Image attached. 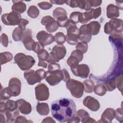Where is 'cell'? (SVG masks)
Wrapping results in <instances>:
<instances>
[{
	"label": "cell",
	"mask_w": 123,
	"mask_h": 123,
	"mask_svg": "<svg viewBox=\"0 0 123 123\" xmlns=\"http://www.w3.org/2000/svg\"><path fill=\"white\" fill-rule=\"evenodd\" d=\"M29 23V21L25 19H22L19 24L18 25V27L20 28L22 30L25 31L26 30V25H28Z\"/></svg>",
	"instance_id": "cell-48"
},
{
	"label": "cell",
	"mask_w": 123,
	"mask_h": 123,
	"mask_svg": "<svg viewBox=\"0 0 123 123\" xmlns=\"http://www.w3.org/2000/svg\"><path fill=\"white\" fill-rule=\"evenodd\" d=\"M106 87L104 84H99L95 86L94 91L95 93L99 96H104L107 92Z\"/></svg>",
	"instance_id": "cell-30"
},
{
	"label": "cell",
	"mask_w": 123,
	"mask_h": 123,
	"mask_svg": "<svg viewBox=\"0 0 123 123\" xmlns=\"http://www.w3.org/2000/svg\"><path fill=\"white\" fill-rule=\"evenodd\" d=\"M88 4H89L91 7H96L99 6L101 5L102 3V0H87Z\"/></svg>",
	"instance_id": "cell-51"
},
{
	"label": "cell",
	"mask_w": 123,
	"mask_h": 123,
	"mask_svg": "<svg viewBox=\"0 0 123 123\" xmlns=\"http://www.w3.org/2000/svg\"><path fill=\"white\" fill-rule=\"evenodd\" d=\"M13 59V55L12 53L10 52H3L0 54V64L2 65L3 64L6 63L10 62Z\"/></svg>",
	"instance_id": "cell-27"
},
{
	"label": "cell",
	"mask_w": 123,
	"mask_h": 123,
	"mask_svg": "<svg viewBox=\"0 0 123 123\" xmlns=\"http://www.w3.org/2000/svg\"><path fill=\"white\" fill-rule=\"evenodd\" d=\"M18 104V108L23 114H28L32 111L31 104L24 99H19L16 101Z\"/></svg>",
	"instance_id": "cell-19"
},
{
	"label": "cell",
	"mask_w": 123,
	"mask_h": 123,
	"mask_svg": "<svg viewBox=\"0 0 123 123\" xmlns=\"http://www.w3.org/2000/svg\"><path fill=\"white\" fill-rule=\"evenodd\" d=\"M45 79L50 86H55L63 80V74L62 70H61L52 72L48 71L46 72Z\"/></svg>",
	"instance_id": "cell-7"
},
{
	"label": "cell",
	"mask_w": 123,
	"mask_h": 123,
	"mask_svg": "<svg viewBox=\"0 0 123 123\" xmlns=\"http://www.w3.org/2000/svg\"><path fill=\"white\" fill-rule=\"evenodd\" d=\"M36 110L40 115L43 116L47 115L49 111V105L47 103L44 102H38L36 106Z\"/></svg>",
	"instance_id": "cell-25"
},
{
	"label": "cell",
	"mask_w": 123,
	"mask_h": 123,
	"mask_svg": "<svg viewBox=\"0 0 123 123\" xmlns=\"http://www.w3.org/2000/svg\"><path fill=\"white\" fill-rule=\"evenodd\" d=\"M44 49V46L39 42H35L33 47V51L37 53L39 51Z\"/></svg>",
	"instance_id": "cell-43"
},
{
	"label": "cell",
	"mask_w": 123,
	"mask_h": 123,
	"mask_svg": "<svg viewBox=\"0 0 123 123\" xmlns=\"http://www.w3.org/2000/svg\"><path fill=\"white\" fill-rule=\"evenodd\" d=\"M116 87H117L119 90L122 92L123 89V75H118L116 76Z\"/></svg>",
	"instance_id": "cell-41"
},
{
	"label": "cell",
	"mask_w": 123,
	"mask_h": 123,
	"mask_svg": "<svg viewBox=\"0 0 123 123\" xmlns=\"http://www.w3.org/2000/svg\"><path fill=\"white\" fill-rule=\"evenodd\" d=\"M75 115L80 119V120L83 123H84V122L90 117L89 113L83 109L78 110Z\"/></svg>",
	"instance_id": "cell-33"
},
{
	"label": "cell",
	"mask_w": 123,
	"mask_h": 123,
	"mask_svg": "<svg viewBox=\"0 0 123 123\" xmlns=\"http://www.w3.org/2000/svg\"><path fill=\"white\" fill-rule=\"evenodd\" d=\"M79 0H65V3L67 5L69 6L72 8H76L78 7L79 6Z\"/></svg>",
	"instance_id": "cell-45"
},
{
	"label": "cell",
	"mask_w": 123,
	"mask_h": 123,
	"mask_svg": "<svg viewBox=\"0 0 123 123\" xmlns=\"http://www.w3.org/2000/svg\"><path fill=\"white\" fill-rule=\"evenodd\" d=\"M80 12H74L71 13L70 16V20L74 22L75 24H77L79 22V17L81 14Z\"/></svg>",
	"instance_id": "cell-40"
},
{
	"label": "cell",
	"mask_w": 123,
	"mask_h": 123,
	"mask_svg": "<svg viewBox=\"0 0 123 123\" xmlns=\"http://www.w3.org/2000/svg\"><path fill=\"white\" fill-rule=\"evenodd\" d=\"M0 101H6L9 99L11 96H10L7 89V87L1 90L0 91Z\"/></svg>",
	"instance_id": "cell-37"
},
{
	"label": "cell",
	"mask_w": 123,
	"mask_h": 123,
	"mask_svg": "<svg viewBox=\"0 0 123 123\" xmlns=\"http://www.w3.org/2000/svg\"><path fill=\"white\" fill-rule=\"evenodd\" d=\"M13 5L12 6V10L16 13L21 14L24 12L26 10V6L22 0H12Z\"/></svg>",
	"instance_id": "cell-21"
},
{
	"label": "cell",
	"mask_w": 123,
	"mask_h": 123,
	"mask_svg": "<svg viewBox=\"0 0 123 123\" xmlns=\"http://www.w3.org/2000/svg\"><path fill=\"white\" fill-rule=\"evenodd\" d=\"M67 29L66 41L68 44L75 45L77 44L79 29L76 27V24L71 20H69L65 25Z\"/></svg>",
	"instance_id": "cell-2"
},
{
	"label": "cell",
	"mask_w": 123,
	"mask_h": 123,
	"mask_svg": "<svg viewBox=\"0 0 123 123\" xmlns=\"http://www.w3.org/2000/svg\"><path fill=\"white\" fill-rule=\"evenodd\" d=\"M28 15L32 18H36L38 17L39 14V10L35 6H30L27 12Z\"/></svg>",
	"instance_id": "cell-32"
},
{
	"label": "cell",
	"mask_w": 123,
	"mask_h": 123,
	"mask_svg": "<svg viewBox=\"0 0 123 123\" xmlns=\"http://www.w3.org/2000/svg\"><path fill=\"white\" fill-rule=\"evenodd\" d=\"M115 116V111L112 108H107L101 116V121L103 123H111Z\"/></svg>",
	"instance_id": "cell-20"
},
{
	"label": "cell",
	"mask_w": 123,
	"mask_h": 123,
	"mask_svg": "<svg viewBox=\"0 0 123 123\" xmlns=\"http://www.w3.org/2000/svg\"><path fill=\"white\" fill-rule=\"evenodd\" d=\"M66 54V49L63 45H56L49 53V57L46 62L49 63L59 62L64 57Z\"/></svg>",
	"instance_id": "cell-6"
},
{
	"label": "cell",
	"mask_w": 123,
	"mask_h": 123,
	"mask_svg": "<svg viewBox=\"0 0 123 123\" xmlns=\"http://www.w3.org/2000/svg\"><path fill=\"white\" fill-rule=\"evenodd\" d=\"M22 42L25 47L28 50H32L35 41L32 38V31L30 29H26L24 32Z\"/></svg>",
	"instance_id": "cell-16"
},
{
	"label": "cell",
	"mask_w": 123,
	"mask_h": 123,
	"mask_svg": "<svg viewBox=\"0 0 123 123\" xmlns=\"http://www.w3.org/2000/svg\"><path fill=\"white\" fill-rule=\"evenodd\" d=\"M78 39L81 41L88 43L91 39V30L88 24H85L80 26Z\"/></svg>",
	"instance_id": "cell-15"
},
{
	"label": "cell",
	"mask_w": 123,
	"mask_h": 123,
	"mask_svg": "<svg viewBox=\"0 0 123 123\" xmlns=\"http://www.w3.org/2000/svg\"><path fill=\"white\" fill-rule=\"evenodd\" d=\"M109 22L112 25L113 30V31L116 33H122L123 20L122 19L117 18H112L109 21Z\"/></svg>",
	"instance_id": "cell-23"
},
{
	"label": "cell",
	"mask_w": 123,
	"mask_h": 123,
	"mask_svg": "<svg viewBox=\"0 0 123 123\" xmlns=\"http://www.w3.org/2000/svg\"><path fill=\"white\" fill-rule=\"evenodd\" d=\"M113 31V28L110 23L107 22L104 25V32L107 34H110Z\"/></svg>",
	"instance_id": "cell-49"
},
{
	"label": "cell",
	"mask_w": 123,
	"mask_h": 123,
	"mask_svg": "<svg viewBox=\"0 0 123 123\" xmlns=\"http://www.w3.org/2000/svg\"><path fill=\"white\" fill-rule=\"evenodd\" d=\"M53 117L61 123L67 122L76 113V105L71 98H62L53 101L50 105Z\"/></svg>",
	"instance_id": "cell-1"
},
{
	"label": "cell",
	"mask_w": 123,
	"mask_h": 123,
	"mask_svg": "<svg viewBox=\"0 0 123 123\" xmlns=\"http://www.w3.org/2000/svg\"><path fill=\"white\" fill-rule=\"evenodd\" d=\"M79 62V60L75 56L72 54H71L70 56L67 60V63L70 67L72 65L78 64Z\"/></svg>",
	"instance_id": "cell-38"
},
{
	"label": "cell",
	"mask_w": 123,
	"mask_h": 123,
	"mask_svg": "<svg viewBox=\"0 0 123 123\" xmlns=\"http://www.w3.org/2000/svg\"><path fill=\"white\" fill-rule=\"evenodd\" d=\"M84 106L93 111H96L100 108V104L98 101L93 97L88 96L83 100Z\"/></svg>",
	"instance_id": "cell-18"
},
{
	"label": "cell",
	"mask_w": 123,
	"mask_h": 123,
	"mask_svg": "<svg viewBox=\"0 0 123 123\" xmlns=\"http://www.w3.org/2000/svg\"><path fill=\"white\" fill-rule=\"evenodd\" d=\"M8 91L11 97H17L21 93V83L17 78H11L9 82L7 87Z\"/></svg>",
	"instance_id": "cell-12"
},
{
	"label": "cell",
	"mask_w": 123,
	"mask_h": 123,
	"mask_svg": "<svg viewBox=\"0 0 123 123\" xmlns=\"http://www.w3.org/2000/svg\"><path fill=\"white\" fill-rule=\"evenodd\" d=\"M1 19L2 23L7 25H18L22 19L20 14L13 12L3 14Z\"/></svg>",
	"instance_id": "cell-8"
},
{
	"label": "cell",
	"mask_w": 123,
	"mask_h": 123,
	"mask_svg": "<svg viewBox=\"0 0 123 123\" xmlns=\"http://www.w3.org/2000/svg\"><path fill=\"white\" fill-rule=\"evenodd\" d=\"M38 7L44 10H47L50 9L52 7V4L50 2H49L47 1H43L39 2L37 4Z\"/></svg>",
	"instance_id": "cell-42"
},
{
	"label": "cell",
	"mask_w": 123,
	"mask_h": 123,
	"mask_svg": "<svg viewBox=\"0 0 123 123\" xmlns=\"http://www.w3.org/2000/svg\"><path fill=\"white\" fill-rule=\"evenodd\" d=\"M107 17L108 18H116L119 16L118 8L113 4H110L107 7Z\"/></svg>",
	"instance_id": "cell-22"
},
{
	"label": "cell",
	"mask_w": 123,
	"mask_h": 123,
	"mask_svg": "<svg viewBox=\"0 0 123 123\" xmlns=\"http://www.w3.org/2000/svg\"><path fill=\"white\" fill-rule=\"evenodd\" d=\"M50 2L51 4H55L57 5H63L65 3V0H50Z\"/></svg>",
	"instance_id": "cell-55"
},
{
	"label": "cell",
	"mask_w": 123,
	"mask_h": 123,
	"mask_svg": "<svg viewBox=\"0 0 123 123\" xmlns=\"http://www.w3.org/2000/svg\"><path fill=\"white\" fill-rule=\"evenodd\" d=\"M37 54L39 61H46L49 57V53L44 49L39 51Z\"/></svg>",
	"instance_id": "cell-36"
},
{
	"label": "cell",
	"mask_w": 123,
	"mask_h": 123,
	"mask_svg": "<svg viewBox=\"0 0 123 123\" xmlns=\"http://www.w3.org/2000/svg\"><path fill=\"white\" fill-rule=\"evenodd\" d=\"M75 48L77 50L80 51L83 54H84L86 53V51H87V49H88L87 43L84 41H81V42H78L77 44H76Z\"/></svg>",
	"instance_id": "cell-35"
},
{
	"label": "cell",
	"mask_w": 123,
	"mask_h": 123,
	"mask_svg": "<svg viewBox=\"0 0 123 123\" xmlns=\"http://www.w3.org/2000/svg\"><path fill=\"white\" fill-rule=\"evenodd\" d=\"M18 109V104L16 101L8 99L6 101L0 102V112L3 113L5 111H14Z\"/></svg>",
	"instance_id": "cell-17"
},
{
	"label": "cell",
	"mask_w": 123,
	"mask_h": 123,
	"mask_svg": "<svg viewBox=\"0 0 123 123\" xmlns=\"http://www.w3.org/2000/svg\"><path fill=\"white\" fill-rule=\"evenodd\" d=\"M14 122L17 123H30V122H33L30 120H27V119L25 116L19 115L16 118Z\"/></svg>",
	"instance_id": "cell-50"
},
{
	"label": "cell",
	"mask_w": 123,
	"mask_h": 123,
	"mask_svg": "<svg viewBox=\"0 0 123 123\" xmlns=\"http://www.w3.org/2000/svg\"><path fill=\"white\" fill-rule=\"evenodd\" d=\"M24 31L22 30L18 27H16L13 31L12 37L15 41H22L24 36Z\"/></svg>",
	"instance_id": "cell-29"
},
{
	"label": "cell",
	"mask_w": 123,
	"mask_h": 123,
	"mask_svg": "<svg viewBox=\"0 0 123 123\" xmlns=\"http://www.w3.org/2000/svg\"><path fill=\"white\" fill-rule=\"evenodd\" d=\"M84 87V91L87 93H90L94 91L95 84L94 82L91 79H87L83 82Z\"/></svg>",
	"instance_id": "cell-28"
},
{
	"label": "cell",
	"mask_w": 123,
	"mask_h": 123,
	"mask_svg": "<svg viewBox=\"0 0 123 123\" xmlns=\"http://www.w3.org/2000/svg\"><path fill=\"white\" fill-rule=\"evenodd\" d=\"M53 16L56 19L58 25L61 27H65L69 19L66 10L62 7H57L53 11Z\"/></svg>",
	"instance_id": "cell-9"
},
{
	"label": "cell",
	"mask_w": 123,
	"mask_h": 123,
	"mask_svg": "<svg viewBox=\"0 0 123 123\" xmlns=\"http://www.w3.org/2000/svg\"><path fill=\"white\" fill-rule=\"evenodd\" d=\"M41 24L45 26L46 30L49 33L56 31L59 26L57 21L50 16L43 17L41 20Z\"/></svg>",
	"instance_id": "cell-13"
},
{
	"label": "cell",
	"mask_w": 123,
	"mask_h": 123,
	"mask_svg": "<svg viewBox=\"0 0 123 123\" xmlns=\"http://www.w3.org/2000/svg\"><path fill=\"white\" fill-rule=\"evenodd\" d=\"M15 62L22 71L28 70L35 64L36 61L30 55H26L23 53H18L14 58Z\"/></svg>",
	"instance_id": "cell-3"
},
{
	"label": "cell",
	"mask_w": 123,
	"mask_h": 123,
	"mask_svg": "<svg viewBox=\"0 0 123 123\" xmlns=\"http://www.w3.org/2000/svg\"><path fill=\"white\" fill-rule=\"evenodd\" d=\"M0 122L1 123H6V118L3 113H0Z\"/></svg>",
	"instance_id": "cell-58"
},
{
	"label": "cell",
	"mask_w": 123,
	"mask_h": 123,
	"mask_svg": "<svg viewBox=\"0 0 123 123\" xmlns=\"http://www.w3.org/2000/svg\"><path fill=\"white\" fill-rule=\"evenodd\" d=\"M8 37L5 33H2L1 35V43L5 47H7L8 45Z\"/></svg>",
	"instance_id": "cell-46"
},
{
	"label": "cell",
	"mask_w": 123,
	"mask_h": 123,
	"mask_svg": "<svg viewBox=\"0 0 123 123\" xmlns=\"http://www.w3.org/2000/svg\"><path fill=\"white\" fill-rule=\"evenodd\" d=\"M96 121L93 118H91L90 117H88L85 122L84 123H96Z\"/></svg>",
	"instance_id": "cell-59"
},
{
	"label": "cell",
	"mask_w": 123,
	"mask_h": 123,
	"mask_svg": "<svg viewBox=\"0 0 123 123\" xmlns=\"http://www.w3.org/2000/svg\"><path fill=\"white\" fill-rule=\"evenodd\" d=\"M93 10L94 8H92L89 11L81 12L79 17V22L81 24H86L93 19Z\"/></svg>",
	"instance_id": "cell-24"
},
{
	"label": "cell",
	"mask_w": 123,
	"mask_h": 123,
	"mask_svg": "<svg viewBox=\"0 0 123 123\" xmlns=\"http://www.w3.org/2000/svg\"><path fill=\"white\" fill-rule=\"evenodd\" d=\"M62 70V72L63 74V80L65 82H67L68 80L70 79V76L68 73V72L65 69H63Z\"/></svg>",
	"instance_id": "cell-53"
},
{
	"label": "cell",
	"mask_w": 123,
	"mask_h": 123,
	"mask_svg": "<svg viewBox=\"0 0 123 123\" xmlns=\"http://www.w3.org/2000/svg\"><path fill=\"white\" fill-rule=\"evenodd\" d=\"M38 66H41L42 67L44 68H46L48 66V64L47 62H46L45 61H39L38 62Z\"/></svg>",
	"instance_id": "cell-57"
},
{
	"label": "cell",
	"mask_w": 123,
	"mask_h": 123,
	"mask_svg": "<svg viewBox=\"0 0 123 123\" xmlns=\"http://www.w3.org/2000/svg\"><path fill=\"white\" fill-rule=\"evenodd\" d=\"M36 98L38 101H44L48 99L49 96V89L46 85L41 83L35 88Z\"/></svg>",
	"instance_id": "cell-11"
},
{
	"label": "cell",
	"mask_w": 123,
	"mask_h": 123,
	"mask_svg": "<svg viewBox=\"0 0 123 123\" xmlns=\"http://www.w3.org/2000/svg\"><path fill=\"white\" fill-rule=\"evenodd\" d=\"M36 37L38 42L44 46L49 45L55 41L54 37L52 35L49 34L44 30L38 32Z\"/></svg>",
	"instance_id": "cell-14"
},
{
	"label": "cell",
	"mask_w": 123,
	"mask_h": 123,
	"mask_svg": "<svg viewBox=\"0 0 123 123\" xmlns=\"http://www.w3.org/2000/svg\"><path fill=\"white\" fill-rule=\"evenodd\" d=\"M66 86L74 97L78 98L82 97L84 91L82 83L74 79H70L66 82Z\"/></svg>",
	"instance_id": "cell-5"
},
{
	"label": "cell",
	"mask_w": 123,
	"mask_h": 123,
	"mask_svg": "<svg viewBox=\"0 0 123 123\" xmlns=\"http://www.w3.org/2000/svg\"><path fill=\"white\" fill-rule=\"evenodd\" d=\"M42 123H55V121L50 117H47L43 119V121L41 122Z\"/></svg>",
	"instance_id": "cell-56"
},
{
	"label": "cell",
	"mask_w": 123,
	"mask_h": 123,
	"mask_svg": "<svg viewBox=\"0 0 123 123\" xmlns=\"http://www.w3.org/2000/svg\"><path fill=\"white\" fill-rule=\"evenodd\" d=\"M106 87L107 90L109 91H111L114 90L116 87V76L111 78L109 80L107 81L104 84Z\"/></svg>",
	"instance_id": "cell-31"
},
{
	"label": "cell",
	"mask_w": 123,
	"mask_h": 123,
	"mask_svg": "<svg viewBox=\"0 0 123 123\" xmlns=\"http://www.w3.org/2000/svg\"><path fill=\"white\" fill-rule=\"evenodd\" d=\"M61 66L59 63L56 62L49 63L48 66V69L49 71L52 72L54 71L60 70Z\"/></svg>",
	"instance_id": "cell-44"
},
{
	"label": "cell",
	"mask_w": 123,
	"mask_h": 123,
	"mask_svg": "<svg viewBox=\"0 0 123 123\" xmlns=\"http://www.w3.org/2000/svg\"><path fill=\"white\" fill-rule=\"evenodd\" d=\"M88 25L91 30V35L93 36L98 35L101 27L100 23L98 21H92L90 22Z\"/></svg>",
	"instance_id": "cell-26"
},
{
	"label": "cell",
	"mask_w": 123,
	"mask_h": 123,
	"mask_svg": "<svg viewBox=\"0 0 123 123\" xmlns=\"http://www.w3.org/2000/svg\"><path fill=\"white\" fill-rule=\"evenodd\" d=\"M80 121V119L76 115H75L71 119H70L67 123H79Z\"/></svg>",
	"instance_id": "cell-54"
},
{
	"label": "cell",
	"mask_w": 123,
	"mask_h": 123,
	"mask_svg": "<svg viewBox=\"0 0 123 123\" xmlns=\"http://www.w3.org/2000/svg\"><path fill=\"white\" fill-rule=\"evenodd\" d=\"M71 54L73 55L74 56H75L79 60L80 62L82 61L83 59V57H84L83 56V53L82 52H81L80 51L78 50L77 49L72 51Z\"/></svg>",
	"instance_id": "cell-47"
},
{
	"label": "cell",
	"mask_w": 123,
	"mask_h": 123,
	"mask_svg": "<svg viewBox=\"0 0 123 123\" xmlns=\"http://www.w3.org/2000/svg\"><path fill=\"white\" fill-rule=\"evenodd\" d=\"M46 71L42 69H39L36 71L33 70L26 71L24 74L25 78L30 85H33L37 83L40 82L45 78Z\"/></svg>",
	"instance_id": "cell-4"
},
{
	"label": "cell",
	"mask_w": 123,
	"mask_h": 123,
	"mask_svg": "<svg viewBox=\"0 0 123 123\" xmlns=\"http://www.w3.org/2000/svg\"><path fill=\"white\" fill-rule=\"evenodd\" d=\"M101 14V8L98 7L93 10V19H96L98 18Z\"/></svg>",
	"instance_id": "cell-52"
},
{
	"label": "cell",
	"mask_w": 123,
	"mask_h": 123,
	"mask_svg": "<svg viewBox=\"0 0 123 123\" xmlns=\"http://www.w3.org/2000/svg\"><path fill=\"white\" fill-rule=\"evenodd\" d=\"M115 118L120 123L123 121V110L122 108H117L115 111Z\"/></svg>",
	"instance_id": "cell-39"
},
{
	"label": "cell",
	"mask_w": 123,
	"mask_h": 123,
	"mask_svg": "<svg viewBox=\"0 0 123 123\" xmlns=\"http://www.w3.org/2000/svg\"><path fill=\"white\" fill-rule=\"evenodd\" d=\"M70 68L74 75L82 78H87L90 72L89 67L86 64H74L70 66Z\"/></svg>",
	"instance_id": "cell-10"
},
{
	"label": "cell",
	"mask_w": 123,
	"mask_h": 123,
	"mask_svg": "<svg viewBox=\"0 0 123 123\" xmlns=\"http://www.w3.org/2000/svg\"><path fill=\"white\" fill-rule=\"evenodd\" d=\"M55 41L59 45H62L66 41V37L64 34L61 32L57 33L55 36Z\"/></svg>",
	"instance_id": "cell-34"
}]
</instances>
